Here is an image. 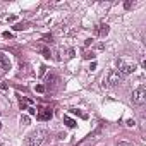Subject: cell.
<instances>
[{"label":"cell","instance_id":"1","mask_svg":"<svg viewBox=\"0 0 146 146\" xmlns=\"http://www.w3.org/2000/svg\"><path fill=\"white\" fill-rule=\"evenodd\" d=\"M46 136H48V131L43 129V127H38V129L31 131V132L26 136L24 143H26V146H41L43 141L46 139Z\"/></svg>","mask_w":146,"mask_h":146},{"label":"cell","instance_id":"2","mask_svg":"<svg viewBox=\"0 0 146 146\" xmlns=\"http://www.w3.org/2000/svg\"><path fill=\"white\" fill-rule=\"evenodd\" d=\"M122 81H124V76L120 74L117 69H112V70H108L107 79H103V84L107 83V86H119Z\"/></svg>","mask_w":146,"mask_h":146},{"label":"cell","instance_id":"3","mask_svg":"<svg viewBox=\"0 0 146 146\" xmlns=\"http://www.w3.org/2000/svg\"><path fill=\"white\" fill-rule=\"evenodd\" d=\"M117 70L125 78V76L132 74V72L136 70V64H134V62H132V64H127L124 58H119V60H117Z\"/></svg>","mask_w":146,"mask_h":146},{"label":"cell","instance_id":"4","mask_svg":"<svg viewBox=\"0 0 146 146\" xmlns=\"http://www.w3.org/2000/svg\"><path fill=\"white\" fill-rule=\"evenodd\" d=\"M146 102V88L144 86H139V88H136L134 91H132V103L134 105H143Z\"/></svg>","mask_w":146,"mask_h":146},{"label":"cell","instance_id":"5","mask_svg":"<svg viewBox=\"0 0 146 146\" xmlns=\"http://www.w3.org/2000/svg\"><path fill=\"white\" fill-rule=\"evenodd\" d=\"M0 69L2 70H9L11 69V60L5 53H0Z\"/></svg>","mask_w":146,"mask_h":146},{"label":"cell","instance_id":"6","mask_svg":"<svg viewBox=\"0 0 146 146\" xmlns=\"http://www.w3.org/2000/svg\"><path fill=\"white\" fill-rule=\"evenodd\" d=\"M95 31H96V35H98L100 38H105V36L108 35L110 28H108V24H100V26H98V28H96Z\"/></svg>","mask_w":146,"mask_h":146},{"label":"cell","instance_id":"7","mask_svg":"<svg viewBox=\"0 0 146 146\" xmlns=\"http://www.w3.org/2000/svg\"><path fill=\"white\" fill-rule=\"evenodd\" d=\"M38 119H40V120H50V119H52V110H50V108H43V110L38 113Z\"/></svg>","mask_w":146,"mask_h":146},{"label":"cell","instance_id":"8","mask_svg":"<svg viewBox=\"0 0 146 146\" xmlns=\"http://www.w3.org/2000/svg\"><path fill=\"white\" fill-rule=\"evenodd\" d=\"M64 124H65L67 127H70V129H72V127H76V125H78V122H76L74 119H70L69 115H64Z\"/></svg>","mask_w":146,"mask_h":146},{"label":"cell","instance_id":"9","mask_svg":"<svg viewBox=\"0 0 146 146\" xmlns=\"http://www.w3.org/2000/svg\"><path fill=\"white\" fill-rule=\"evenodd\" d=\"M36 50H38L40 53H43V57L50 58V48H46V46H43V45H36Z\"/></svg>","mask_w":146,"mask_h":146},{"label":"cell","instance_id":"10","mask_svg":"<svg viewBox=\"0 0 146 146\" xmlns=\"http://www.w3.org/2000/svg\"><path fill=\"white\" fill-rule=\"evenodd\" d=\"M57 81H58V78H57L55 74H48V78H46V84H48V86L53 88V86L57 84Z\"/></svg>","mask_w":146,"mask_h":146},{"label":"cell","instance_id":"11","mask_svg":"<svg viewBox=\"0 0 146 146\" xmlns=\"http://www.w3.org/2000/svg\"><path fill=\"white\" fill-rule=\"evenodd\" d=\"M26 26H28V23H19V24L14 26V29L16 31H23V29H26Z\"/></svg>","mask_w":146,"mask_h":146},{"label":"cell","instance_id":"12","mask_svg":"<svg viewBox=\"0 0 146 146\" xmlns=\"http://www.w3.org/2000/svg\"><path fill=\"white\" fill-rule=\"evenodd\" d=\"M35 91H36V93H45V86H43V84H36V86H35Z\"/></svg>","mask_w":146,"mask_h":146},{"label":"cell","instance_id":"13","mask_svg":"<svg viewBox=\"0 0 146 146\" xmlns=\"http://www.w3.org/2000/svg\"><path fill=\"white\" fill-rule=\"evenodd\" d=\"M21 124L23 125H28L29 124V117L28 115H21Z\"/></svg>","mask_w":146,"mask_h":146},{"label":"cell","instance_id":"14","mask_svg":"<svg viewBox=\"0 0 146 146\" xmlns=\"http://www.w3.org/2000/svg\"><path fill=\"white\" fill-rule=\"evenodd\" d=\"M16 21H17V16H14V14L7 17V23H16Z\"/></svg>","mask_w":146,"mask_h":146},{"label":"cell","instance_id":"15","mask_svg":"<svg viewBox=\"0 0 146 146\" xmlns=\"http://www.w3.org/2000/svg\"><path fill=\"white\" fill-rule=\"evenodd\" d=\"M84 58H88V60L91 58V60H93V58H95V53H93V52H91V53H90V52H86V53H84Z\"/></svg>","mask_w":146,"mask_h":146},{"label":"cell","instance_id":"16","mask_svg":"<svg viewBox=\"0 0 146 146\" xmlns=\"http://www.w3.org/2000/svg\"><path fill=\"white\" fill-rule=\"evenodd\" d=\"M132 5H134V4H132V2H131V0H127V2H125V4H124V9H127V11H129V9H131V7H132Z\"/></svg>","mask_w":146,"mask_h":146},{"label":"cell","instance_id":"17","mask_svg":"<svg viewBox=\"0 0 146 146\" xmlns=\"http://www.w3.org/2000/svg\"><path fill=\"white\" fill-rule=\"evenodd\" d=\"M28 113H29V115H36V110H35L33 107H29V108H28Z\"/></svg>","mask_w":146,"mask_h":146},{"label":"cell","instance_id":"18","mask_svg":"<svg viewBox=\"0 0 146 146\" xmlns=\"http://www.w3.org/2000/svg\"><path fill=\"white\" fill-rule=\"evenodd\" d=\"M2 36H4V38H9V40H11V38H12V33H9V31H5V33H4Z\"/></svg>","mask_w":146,"mask_h":146},{"label":"cell","instance_id":"19","mask_svg":"<svg viewBox=\"0 0 146 146\" xmlns=\"http://www.w3.org/2000/svg\"><path fill=\"white\" fill-rule=\"evenodd\" d=\"M127 125H129V127H134V125H136V122L131 119V120H127Z\"/></svg>","mask_w":146,"mask_h":146},{"label":"cell","instance_id":"20","mask_svg":"<svg viewBox=\"0 0 146 146\" xmlns=\"http://www.w3.org/2000/svg\"><path fill=\"white\" fill-rule=\"evenodd\" d=\"M90 69H91V70H95V69H96V62H91V65H90Z\"/></svg>","mask_w":146,"mask_h":146},{"label":"cell","instance_id":"21","mask_svg":"<svg viewBox=\"0 0 146 146\" xmlns=\"http://www.w3.org/2000/svg\"><path fill=\"white\" fill-rule=\"evenodd\" d=\"M0 129H2V122H0Z\"/></svg>","mask_w":146,"mask_h":146},{"label":"cell","instance_id":"22","mask_svg":"<svg viewBox=\"0 0 146 146\" xmlns=\"http://www.w3.org/2000/svg\"><path fill=\"white\" fill-rule=\"evenodd\" d=\"M0 146H2V143H0Z\"/></svg>","mask_w":146,"mask_h":146},{"label":"cell","instance_id":"23","mask_svg":"<svg viewBox=\"0 0 146 146\" xmlns=\"http://www.w3.org/2000/svg\"><path fill=\"white\" fill-rule=\"evenodd\" d=\"M0 115H2V112H0Z\"/></svg>","mask_w":146,"mask_h":146}]
</instances>
